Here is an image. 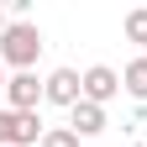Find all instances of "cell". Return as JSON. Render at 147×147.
Segmentation results:
<instances>
[{"label":"cell","instance_id":"6da1fadb","mask_svg":"<svg viewBox=\"0 0 147 147\" xmlns=\"http://www.w3.org/2000/svg\"><path fill=\"white\" fill-rule=\"evenodd\" d=\"M42 26L26 21V16H16V21L5 26V37H0V63H5L11 74H37V58H42Z\"/></svg>","mask_w":147,"mask_h":147},{"label":"cell","instance_id":"7a4b0ae2","mask_svg":"<svg viewBox=\"0 0 147 147\" xmlns=\"http://www.w3.org/2000/svg\"><path fill=\"white\" fill-rule=\"evenodd\" d=\"M42 137H47L42 110H11V105H0V147H42Z\"/></svg>","mask_w":147,"mask_h":147},{"label":"cell","instance_id":"3957f363","mask_svg":"<svg viewBox=\"0 0 147 147\" xmlns=\"http://www.w3.org/2000/svg\"><path fill=\"white\" fill-rule=\"evenodd\" d=\"M79 100H84V74H79V68H53L47 79H42V105L74 110Z\"/></svg>","mask_w":147,"mask_h":147},{"label":"cell","instance_id":"277c9868","mask_svg":"<svg viewBox=\"0 0 147 147\" xmlns=\"http://www.w3.org/2000/svg\"><path fill=\"white\" fill-rule=\"evenodd\" d=\"M116 95H126V89H121V74L110 68V63H89L84 68V100L89 105H110Z\"/></svg>","mask_w":147,"mask_h":147},{"label":"cell","instance_id":"5b68a950","mask_svg":"<svg viewBox=\"0 0 147 147\" xmlns=\"http://www.w3.org/2000/svg\"><path fill=\"white\" fill-rule=\"evenodd\" d=\"M5 105L11 110H42V79L37 74H11L5 79Z\"/></svg>","mask_w":147,"mask_h":147},{"label":"cell","instance_id":"8992f818","mask_svg":"<svg viewBox=\"0 0 147 147\" xmlns=\"http://www.w3.org/2000/svg\"><path fill=\"white\" fill-rule=\"evenodd\" d=\"M105 126H110V121H105V105H89V100H79V105L68 110V131L79 137V142H84V137H100Z\"/></svg>","mask_w":147,"mask_h":147},{"label":"cell","instance_id":"52a82bcc","mask_svg":"<svg viewBox=\"0 0 147 147\" xmlns=\"http://www.w3.org/2000/svg\"><path fill=\"white\" fill-rule=\"evenodd\" d=\"M121 89H126L137 105H147V53H137V58L121 68Z\"/></svg>","mask_w":147,"mask_h":147},{"label":"cell","instance_id":"ba28073f","mask_svg":"<svg viewBox=\"0 0 147 147\" xmlns=\"http://www.w3.org/2000/svg\"><path fill=\"white\" fill-rule=\"evenodd\" d=\"M121 37H126V42H137V47H147V5L126 11V21H121Z\"/></svg>","mask_w":147,"mask_h":147},{"label":"cell","instance_id":"9c48e42d","mask_svg":"<svg viewBox=\"0 0 147 147\" xmlns=\"http://www.w3.org/2000/svg\"><path fill=\"white\" fill-rule=\"evenodd\" d=\"M42 147H79V137H74L68 126H47V137H42Z\"/></svg>","mask_w":147,"mask_h":147},{"label":"cell","instance_id":"30bf717a","mask_svg":"<svg viewBox=\"0 0 147 147\" xmlns=\"http://www.w3.org/2000/svg\"><path fill=\"white\" fill-rule=\"evenodd\" d=\"M5 79H11V68L0 63V105H5Z\"/></svg>","mask_w":147,"mask_h":147},{"label":"cell","instance_id":"8fae6325","mask_svg":"<svg viewBox=\"0 0 147 147\" xmlns=\"http://www.w3.org/2000/svg\"><path fill=\"white\" fill-rule=\"evenodd\" d=\"M5 26H11V16H5V5H0V37H5Z\"/></svg>","mask_w":147,"mask_h":147}]
</instances>
